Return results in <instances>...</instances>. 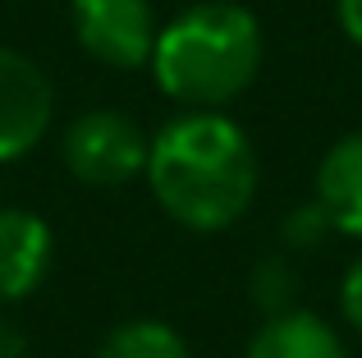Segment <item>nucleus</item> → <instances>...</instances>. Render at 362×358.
Wrapping results in <instances>:
<instances>
[{"label": "nucleus", "mask_w": 362, "mask_h": 358, "mask_svg": "<svg viewBox=\"0 0 362 358\" xmlns=\"http://www.w3.org/2000/svg\"><path fill=\"white\" fill-rule=\"evenodd\" d=\"M257 152L221 110H184L147 152V184L170 221L188 230H230L257 197Z\"/></svg>", "instance_id": "f257e3e1"}, {"label": "nucleus", "mask_w": 362, "mask_h": 358, "mask_svg": "<svg viewBox=\"0 0 362 358\" xmlns=\"http://www.w3.org/2000/svg\"><path fill=\"white\" fill-rule=\"evenodd\" d=\"M147 64L170 101L216 110L247 92L262 69V23L234 0H206L160 28Z\"/></svg>", "instance_id": "f03ea898"}, {"label": "nucleus", "mask_w": 362, "mask_h": 358, "mask_svg": "<svg viewBox=\"0 0 362 358\" xmlns=\"http://www.w3.org/2000/svg\"><path fill=\"white\" fill-rule=\"evenodd\" d=\"M64 166L88 188H119L147 175L151 138L119 110H88L64 129Z\"/></svg>", "instance_id": "7ed1b4c3"}, {"label": "nucleus", "mask_w": 362, "mask_h": 358, "mask_svg": "<svg viewBox=\"0 0 362 358\" xmlns=\"http://www.w3.org/2000/svg\"><path fill=\"white\" fill-rule=\"evenodd\" d=\"M151 0H74V37L110 69H142L156 46Z\"/></svg>", "instance_id": "20e7f679"}, {"label": "nucleus", "mask_w": 362, "mask_h": 358, "mask_svg": "<svg viewBox=\"0 0 362 358\" xmlns=\"http://www.w3.org/2000/svg\"><path fill=\"white\" fill-rule=\"evenodd\" d=\"M51 79L28 55L0 46V161H18L51 125Z\"/></svg>", "instance_id": "39448f33"}, {"label": "nucleus", "mask_w": 362, "mask_h": 358, "mask_svg": "<svg viewBox=\"0 0 362 358\" xmlns=\"http://www.w3.org/2000/svg\"><path fill=\"white\" fill-rule=\"evenodd\" d=\"M51 225L28 207H0V304L28 299L51 271Z\"/></svg>", "instance_id": "423d86ee"}, {"label": "nucleus", "mask_w": 362, "mask_h": 358, "mask_svg": "<svg viewBox=\"0 0 362 358\" xmlns=\"http://www.w3.org/2000/svg\"><path fill=\"white\" fill-rule=\"evenodd\" d=\"M317 207L330 230L362 239V129L344 134L317 166Z\"/></svg>", "instance_id": "0eeeda50"}, {"label": "nucleus", "mask_w": 362, "mask_h": 358, "mask_svg": "<svg viewBox=\"0 0 362 358\" xmlns=\"http://www.w3.org/2000/svg\"><path fill=\"white\" fill-rule=\"evenodd\" d=\"M243 358H349V350L335 326L321 322L317 313L284 308L266 317V326L247 340Z\"/></svg>", "instance_id": "6e6552de"}, {"label": "nucleus", "mask_w": 362, "mask_h": 358, "mask_svg": "<svg viewBox=\"0 0 362 358\" xmlns=\"http://www.w3.org/2000/svg\"><path fill=\"white\" fill-rule=\"evenodd\" d=\"M97 358H193V354L175 326L156 322V317H138V322L115 326L106 345L97 350Z\"/></svg>", "instance_id": "1a4fd4ad"}, {"label": "nucleus", "mask_w": 362, "mask_h": 358, "mask_svg": "<svg viewBox=\"0 0 362 358\" xmlns=\"http://www.w3.org/2000/svg\"><path fill=\"white\" fill-rule=\"evenodd\" d=\"M339 308H344V322L362 335V258L344 271V285H339Z\"/></svg>", "instance_id": "9d476101"}, {"label": "nucleus", "mask_w": 362, "mask_h": 358, "mask_svg": "<svg viewBox=\"0 0 362 358\" xmlns=\"http://www.w3.org/2000/svg\"><path fill=\"white\" fill-rule=\"evenodd\" d=\"M335 14H339V28L354 46H362V0H335Z\"/></svg>", "instance_id": "9b49d317"}]
</instances>
